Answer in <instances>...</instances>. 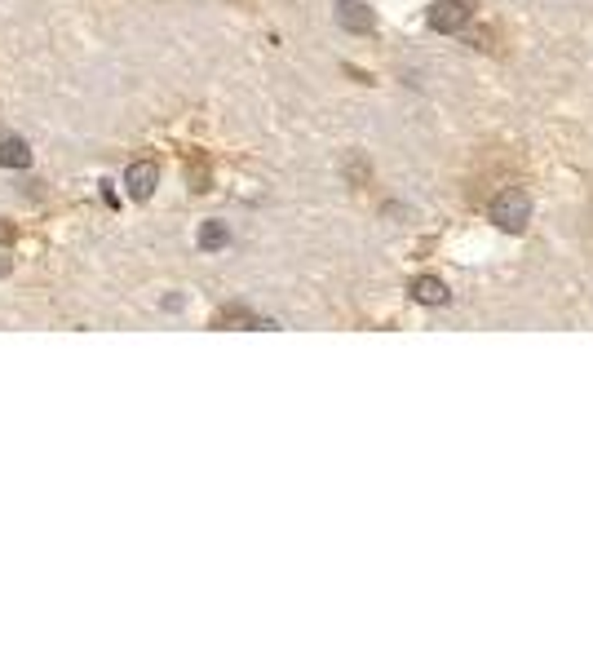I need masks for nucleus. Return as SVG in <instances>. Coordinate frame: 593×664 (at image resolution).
Here are the masks:
<instances>
[{
    "label": "nucleus",
    "mask_w": 593,
    "mask_h": 664,
    "mask_svg": "<svg viewBox=\"0 0 593 664\" xmlns=\"http://www.w3.org/2000/svg\"><path fill=\"white\" fill-rule=\"evenodd\" d=\"M492 222L500 231H523L531 222V199L528 191H518V186H509V191H500L492 199Z\"/></svg>",
    "instance_id": "nucleus-1"
},
{
    "label": "nucleus",
    "mask_w": 593,
    "mask_h": 664,
    "mask_svg": "<svg viewBox=\"0 0 593 664\" xmlns=\"http://www.w3.org/2000/svg\"><path fill=\"white\" fill-rule=\"evenodd\" d=\"M469 0H434L429 5V27L434 32H461L465 23H469Z\"/></svg>",
    "instance_id": "nucleus-2"
},
{
    "label": "nucleus",
    "mask_w": 593,
    "mask_h": 664,
    "mask_svg": "<svg viewBox=\"0 0 593 664\" xmlns=\"http://www.w3.org/2000/svg\"><path fill=\"white\" fill-rule=\"evenodd\" d=\"M156 182H160V168L151 165V160H137V165H129V173H125V186H129L133 199H151L156 196Z\"/></svg>",
    "instance_id": "nucleus-3"
},
{
    "label": "nucleus",
    "mask_w": 593,
    "mask_h": 664,
    "mask_svg": "<svg viewBox=\"0 0 593 664\" xmlns=\"http://www.w3.org/2000/svg\"><path fill=\"white\" fill-rule=\"evenodd\" d=\"M337 23H341L346 32L367 35L372 27H377V14H372L367 5H359V0H341V9H337Z\"/></svg>",
    "instance_id": "nucleus-4"
},
{
    "label": "nucleus",
    "mask_w": 593,
    "mask_h": 664,
    "mask_svg": "<svg viewBox=\"0 0 593 664\" xmlns=\"http://www.w3.org/2000/svg\"><path fill=\"white\" fill-rule=\"evenodd\" d=\"M412 301H421V306H443V301H447V284H443L438 275H417V279H412Z\"/></svg>",
    "instance_id": "nucleus-5"
},
{
    "label": "nucleus",
    "mask_w": 593,
    "mask_h": 664,
    "mask_svg": "<svg viewBox=\"0 0 593 664\" xmlns=\"http://www.w3.org/2000/svg\"><path fill=\"white\" fill-rule=\"evenodd\" d=\"M0 165L5 168H27L32 165V146L23 137H5L0 142Z\"/></svg>",
    "instance_id": "nucleus-6"
},
{
    "label": "nucleus",
    "mask_w": 593,
    "mask_h": 664,
    "mask_svg": "<svg viewBox=\"0 0 593 664\" xmlns=\"http://www.w3.org/2000/svg\"><path fill=\"white\" fill-rule=\"evenodd\" d=\"M226 222H204V231H199V248H208V253H217V248H226Z\"/></svg>",
    "instance_id": "nucleus-7"
},
{
    "label": "nucleus",
    "mask_w": 593,
    "mask_h": 664,
    "mask_svg": "<svg viewBox=\"0 0 593 664\" xmlns=\"http://www.w3.org/2000/svg\"><path fill=\"white\" fill-rule=\"evenodd\" d=\"M186 177L196 182V191H208V168L196 165V168H186Z\"/></svg>",
    "instance_id": "nucleus-8"
},
{
    "label": "nucleus",
    "mask_w": 593,
    "mask_h": 664,
    "mask_svg": "<svg viewBox=\"0 0 593 664\" xmlns=\"http://www.w3.org/2000/svg\"><path fill=\"white\" fill-rule=\"evenodd\" d=\"M0 244H14V226L9 222H0Z\"/></svg>",
    "instance_id": "nucleus-9"
}]
</instances>
